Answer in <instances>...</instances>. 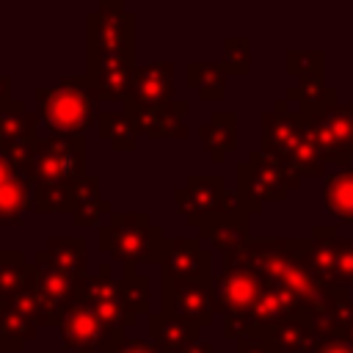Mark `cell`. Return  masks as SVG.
Masks as SVG:
<instances>
[{
    "mask_svg": "<svg viewBox=\"0 0 353 353\" xmlns=\"http://www.w3.org/2000/svg\"><path fill=\"white\" fill-rule=\"evenodd\" d=\"M85 135H44L36 143L33 171V210L36 212H74L77 185L85 174Z\"/></svg>",
    "mask_w": 353,
    "mask_h": 353,
    "instance_id": "1",
    "label": "cell"
},
{
    "mask_svg": "<svg viewBox=\"0 0 353 353\" xmlns=\"http://www.w3.org/2000/svg\"><path fill=\"white\" fill-rule=\"evenodd\" d=\"M99 99L85 74L63 77L55 85L36 88V110L55 135H83L97 124Z\"/></svg>",
    "mask_w": 353,
    "mask_h": 353,
    "instance_id": "2",
    "label": "cell"
},
{
    "mask_svg": "<svg viewBox=\"0 0 353 353\" xmlns=\"http://www.w3.org/2000/svg\"><path fill=\"white\" fill-rule=\"evenodd\" d=\"M165 234L163 226L154 223L146 212H113L97 229V248L119 259L121 265L157 262L160 245Z\"/></svg>",
    "mask_w": 353,
    "mask_h": 353,
    "instance_id": "3",
    "label": "cell"
},
{
    "mask_svg": "<svg viewBox=\"0 0 353 353\" xmlns=\"http://www.w3.org/2000/svg\"><path fill=\"white\" fill-rule=\"evenodd\" d=\"M237 196L245 210L254 215L265 207V201H287L290 193L298 188L301 174L287 163L262 149L248 152L245 163H237Z\"/></svg>",
    "mask_w": 353,
    "mask_h": 353,
    "instance_id": "4",
    "label": "cell"
},
{
    "mask_svg": "<svg viewBox=\"0 0 353 353\" xmlns=\"http://www.w3.org/2000/svg\"><path fill=\"white\" fill-rule=\"evenodd\" d=\"M135 11L121 0H102L85 14V61L94 58H130L135 61Z\"/></svg>",
    "mask_w": 353,
    "mask_h": 353,
    "instance_id": "5",
    "label": "cell"
},
{
    "mask_svg": "<svg viewBox=\"0 0 353 353\" xmlns=\"http://www.w3.org/2000/svg\"><path fill=\"white\" fill-rule=\"evenodd\" d=\"M268 281L251 268V262L237 251L229 254L221 273L212 279V309L226 314H251Z\"/></svg>",
    "mask_w": 353,
    "mask_h": 353,
    "instance_id": "6",
    "label": "cell"
},
{
    "mask_svg": "<svg viewBox=\"0 0 353 353\" xmlns=\"http://www.w3.org/2000/svg\"><path fill=\"white\" fill-rule=\"evenodd\" d=\"M58 331L69 353H113L127 339L121 328L105 325L83 301L66 312Z\"/></svg>",
    "mask_w": 353,
    "mask_h": 353,
    "instance_id": "7",
    "label": "cell"
},
{
    "mask_svg": "<svg viewBox=\"0 0 353 353\" xmlns=\"http://www.w3.org/2000/svg\"><path fill=\"white\" fill-rule=\"evenodd\" d=\"M160 279L165 281H204L212 284V251L199 237H165L157 254Z\"/></svg>",
    "mask_w": 353,
    "mask_h": 353,
    "instance_id": "8",
    "label": "cell"
},
{
    "mask_svg": "<svg viewBox=\"0 0 353 353\" xmlns=\"http://www.w3.org/2000/svg\"><path fill=\"white\" fill-rule=\"evenodd\" d=\"M160 312L199 331L212 323V284L204 281H165L160 279Z\"/></svg>",
    "mask_w": 353,
    "mask_h": 353,
    "instance_id": "9",
    "label": "cell"
},
{
    "mask_svg": "<svg viewBox=\"0 0 353 353\" xmlns=\"http://www.w3.org/2000/svg\"><path fill=\"white\" fill-rule=\"evenodd\" d=\"M229 193L232 190L226 188L223 176H218V174H190L185 179V185L174 188V201H176V210L182 212V218L188 223L201 226L207 218L226 210Z\"/></svg>",
    "mask_w": 353,
    "mask_h": 353,
    "instance_id": "10",
    "label": "cell"
},
{
    "mask_svg": "<svg viewBox=\"0 0 353 353\" xmlns=\"http://www.w3.org/2000/svg\"><path fill=\"white\" fill-rule=\"evenodd\" d=\"M36 268V295H39V303H41V320L44 325H61V320L66 317V312L80 303L85 298V287H88V279H72L50 265H39L33 262Z\"/></svg>",
    "mask_w": 353,
    "mask_h": 353,
    "instance_id": "11",
    "label": "cell"
},
{
    "mask_svg": "<svg viewBox=\"0 0 353 353\" xmlns=\"http://www.w3.org/2000/svg\"><path fill=\"white\" fill-rule=\"evenodd\" d=\"M309 127L325 154L328 163L347 165L350 146H353V102L339 105L336 99L323 105L314 113H306Z\"/></svg>",
    "mask_w": 353,
    "mask_h": 353,
    "instance_id": "12",
    "label": "cell"
},
{
    "mask_svg": "<svg viewBox=\"0 0 353 353\" xmlns=\"http://www.w3.org/2000/svg\"><path fill=\"white\" fill-rule=\"evenodd\" d=\"M41 325H44L41 303L36 295V284L30 281L22 292H17L11 301L0 306V350L6 353L22 350L25 342H30Z\"/></svg>",
    "mask_w": 353,
    "mask_h": 353,
    "instance_id": "13",
    "label": "cell"
},
{
    "mask_svg": "<svg viewBox=\"0 0 353 353\" xmlns=\"http://www.w3.org/2000/svg\"><path fill=\"white\" fill-rule=\"evenodd\" d=\"M121 110L127 113L138 135H149V138H185L188 135V127H185L188 102L185 99H168L160 105H143V102L127 99Z\"/></svg>",
    "mask_w": 353,
    "mask_h": 353,
    "instance_id": "14",
    "label": "cell"
},
{
    "mask_svg": "<svg viewBox=\"0 0 353 353\" xmlns=\"http://www.w3.org/2000/svg\"><path fill=\"white\" fill-rule=\"evenodd\" d=\"M248 218H251V212L245 210L240 196L229 193L226 210L207 218L199 226V234H201V240H207L218 251H223V256H229V254H237L240 248L248 245V240H251L248 237Z\"/></svg>",
    "mask_w": 353,
    "mask_h": 353,
    "instance_id": "15",
    "label": "cell"
},
{
    "mask_svg": "<svg viewBox=\"0 0 353 353\" xmlns=\"http://www.w3.org/2000/svg\"><path fill=\"white\" fill-rule=\"evenodd\" d=\"M83 303L110 328L127 331V312H124V298H121V281L110 273V262H102L97 273L88 276L85 298Z\"/></svg>",
    "mask_w": 353,
    "mask_h": 353,
    "instance_id": "16",
    "label": "cell"
},
{
    "mask_svg": "<svg viewBox=\"0 0 353 353\" xmlns=\"http://www.w3.org/2000/svg\"><path fill=\"white\" fill-rule=\"evenodd\" d=\"M85 77L94 85L97 99H108V102H127L130 97V85H132V74H135V61L130 58H94L85 61Z\"/></svg>",
    "mask_w": 353,
    "mask_h": 353,
    "instance_id": "17",
    "label": "cell"
},
{
    "mask_svg": "<svg viewBox=\"0 0 353 353\" xmlns=\"http://www.w3.org/2000/svg\"><path fill=\"white\" fill-rule=\"evenodd\" d=\"M303 132H306V113H287L276 108L262 113V152L279 160H290Z\"/></svg>",
    "mask_w": 353,
    "mask_h": 353,
    "instance_id": "18",
    "label": "cell"
},
{
    "mask_svg": "<svg viewBox=\"0 0 353 353\" xmlns=\"http://www.w3.org/2000/svg\"><path fill=\"white\" fill-rule=\"evenodd\" d=\"M132 102H143V105H160L174 97V63L168 61H152L135 69L132 74V85H130V97Z\"/></svg>",
    "mask_w": 353,
    "mask_h": 353,
    "instance_id": "19",
    "label": "cell"
},
{
    "mask_svg": "<svg viewBox=\"0 0 353 353\" xmlns=\"http://www.w3.org/2000/svg\"><path fill=\"white\" fill-rule=\"evenodd\" d=\"M85 254H88L85 237H50L47 245L36 251L33 262L50 265V268H55L72 279H88Z\"/></svg>",
    "mask_w": 353,
    "mask_h": 353,
    "instance_id": "20",
    "label": "cell"
},
{
    "mask_svg": "<svg viewBox=\"0 0 353 353\" xmlns=\"http://www.w3.org/2000/svg\"><path fill=\"white\" fill-rule=\"evenodd\" d=\"M39 121L41 116L28 110L22 99H11L0 108V149L19 143V141H39Z\"/></svg>",
    "mask_w": 353,
    "mask_h": 353,
    "instance_id": "21",
    "label": "cell"
},
{
    "mask_svg": "<svg viewBox=\"0 0 353 353\" xmlns=\"http://www.w3.org/2000/svg\"><path fill=\"white\" fill-rule=\"evenodd\" d=\"M268 339L273 342V347L279 353H312V347H314L312 317L303 312H295L287 320H281L279 325H273L268 331Z\"/></svg>",
    "mask_w": 353,
    "mask_h": 353,
    "instance_id": "22",
    "label": "cell"
},
{
    "mask_svg": "<svg viewBox=\"0 0 353 353\" xmlns=\"http://www.w3.org/2000/svg\"><path fill=\"white\" fill-rule=\"evenodd\" d=\"M199 138H201V146L210 152L212 163H223V157L237 146V116L215 110L199 127Z\"/></svg>",
    "mask_w": 353,
    "mask_h": 353,
    "instance_id": "23",
    "label": "cell"
},
{
    "mask_svg": "<svg viewBox=\"0 0 353 353\" xmlns=\"http://www.w3.org/2000/svg\"><path fill=\"white\" fill-rule=\"evenodd\" d=\"M36 276V268L28 262L19 248H0V306L22 292Z\"/></svg>",
    "mask_w": 353,
    "mask_h": 353,
    "instance_id": "24",
    "label": "cell"
},
{
    "mask_svg": "<svg viewBox=\"0 0 353 353\" xmlns=\"http://www.w3.org/2000/svg\"><path fill=\"white\" fill-rule=\"evenodd\" d=\"M301 312V303L295 301L292 292H287L284 287H276V284H268L265 292L259 295L256 306H254V320L262 331H270L273 325H279L281 320H287L290 314Z\"/></svg>",
    "mask_w": 353,
    "mask_h": 353,
    "instance_id": "25",
    "label": "cell"
},
{
    "mask_svg": "<svg viewBox=\"0 0 353 353\" xmlns=\"http://www.w3.org/2000/svg\"><path fill=\"white\" fill-rule=\"evenodd\" d=\"M146 334H149V342H154L157 347H163L168 353H179L188 342L199 339V331L182 325L179 320L168 317L165 312H149L146 314Z\"/></svg>",
    "mask_w": 353,
    "mask_h": 353,
    "instance_id": "26",
    "label": "cell"
},
{
    "mask_svg": "<svg viewBox=\"0 0 353 353\" xmlns=\"http://www.w3.org/2000/svg\"><path fill=\"white\" fill-rule=\"evenodd\" d=\"M325 207L339 223H353V165H339L331 171L323 188Z\"/></svg>",
    "mask_w": 353,
    "mask_h": 353,
    "instance_id": "27",
    "label": "cell"
},
{
    "mask_svg": "<svg viewBox=\"0 0 353 353\" xmlns=\"http://www.w3.org/2000/svg\"><path fill=\"white\" fill-rule=\"evenodd\" d=\"M121 298H124V312H127V331L135 328L141 314H149V279L135 270V265H124L121 273Z\"/></svg>",
    "mask_w": 353,
    "mask_h": 353,
    "instance_id": "28",
    "label": "cell"
},
{
    "mask_svg": "<svg viewBox=\"0 0 353 353\" xmlns=\"http://www.w3.org/2000/svg\"><path fill=\"white\" fill-rule=\"evenodd\" d=\"M185 80H188L190 88H196L199 99H223L226 97V69H223V63L190 61L185 66Z\"/></svg>",
    "mask_w": 353,
    "mask_h": 353,
    "instance_id": "29",
    "label": "cell"
},
{
    "mask_svg": "<svg viewBox=\"0 0 353 353\" xmlns=\"http://www.w3.org/2000/svg\"><path fill=\"white\" fill-rule=\"evenodd\" d=\"M97 132L116 152H132L138 146V130L132 127V121L127 119L124 110H99V116H97Z\"/></svg>",
    "mask_w": 353,
    "mask_h": 353,
    "instance_id": "30",
    "label": "cell"
},
{
    "mask_svg": "<svg viewBox=\"0 0 353 353\" xmlns=\"http://www.w3.org/2000/svg\"><path fill=\"white\" fill-rule=\"evenodd\" d=\"M33 210V196H30V182L14 174L6 185H0V226L19 223L22 215Z\"/></svg>",
    "mask_w": 353,
    "mask_h": 353,
    "instance_id": "31",
    "label": "cell"
},
{
    "mask_svg": "<svg viewBox=\"0 0 353 353\" xmlns=\"http://www.w3.org/2000/svg\"><path fill=\"white\" fill-rule=\"evenodd\" d=\"M298 174H320L323 168H325V154H323V149H320V143H317V138H314V132H312V127H309V119H306V132H303V138H301V143L295 146V152L290 154V160H287Z\"/></svg>",
    "mask_w": 353,
    "mask_h": 353,
    "instance_id": "32",
    "label": "cell"
},
{
    "mask_svg": "<svg viewBox=\"0 0 353 353\" xmlns=\"http://www.w3.org/2000/svg\"><path fill=\"white\" fill-rule=\"evenodd\" d=\"M223 69H226V74H248L251 44L245 36H226L223 39Z\"/></svg>",
    "mask_w": 353,
    "mask_h": 353,
    "instance_id": "33",
    "label": "cell"
},
{
    "mask_svg": "<svg viewBox=\"0 0 353 353\" xmlns=\"http://www.w3.org/2000/svg\"><path fill=\"white\" fill-rule=\"evenodd\" d=\"M323 61L325 55L320 50H290L287 52V72L303 77H323Z\"/></svg>",
    "mask_w": 353,
    "mask_h": 353,
    "instance_id": "34",
    "label": "cell"
},
{
    "mask_svg": "<svg viewBox=\"0 0 353 353\" xmlns=\"http://www.w3.org/2000/svg\"><path fill=\"white\" fill-rule=\"evenodd\" d=\"M336 287H353V240L336 243Z\"/></svg>",
    "mask_w": 353,
    "mask_h": 353,
    "instance_id": "35",
    "label": "cell"
},
{
    "mask_svg": "<svg viewBox=\"0 0 353 353\" xmlns=\"http://www.w3.org/2000/svg\"><path fill=\"white\" fill-rule=\"evenodd\" d=\"M113 204L105 201V199H97V201H88V204H80L74 212H72V221L77 226H94L102 215H113Z\"/></svg>",
    "mask_w": 353,
    "mask_h": 353,
    "instance_id": "36",
    "label": "cell"
},
{
    "mask_svg": "<svg viewBox=\"0 0 353 353\" xmlns=\"http://www.w3.org/2000/svg\"><path fill=\"white\" fill-rule=\"evenodd\" d=\"M312 353H353V342L342 334H331V336H320L314 339V347Z\"/></svg>",
    "mask_w": 353,
    "mask_h": 353,
    "instance_id": "37",
    "label": "cell"
},
{
    "mask_svg": "<svg viewBox=\"0 0 353 353\" xmlns=\"http://www.w3.org/2000/svg\"><path fill=\"white\" fill-rule=\"evenodd\" d=\"M74 199H77V207H80V204H88V201H97V199H99V176H97V174H88V176L77 185ZM77 207H74V210H77Z\"/></svg>",
    "mask_w": 353,
    "mask_h": 353,
    "instance_id": "38",
    "label": "cell"
},
{
    "mask_svg": "<svg viewBox=\"0 0 353 353\" xmlns=\"http://www.w3.org/2000/svg\"><path fill=\"white\" fill-rule=\"evenodd\" d=\"M113 353H168V350H163V347H157L154 342H149V339H141V336H127Z\"/></svg>",
    "mask_w": 353,
    "mask_h": 353,
    "instance_id": "39",
    "label": "cell"
},
{
    "mask_svg": "<svg viewBox=\"0 0 353 353\" xmlns=\"http://www.w3.org/2000/svg\"><path fill=\"white\" fill-rule=\"evenodd\" d=\"M234 345H237V353H279L273 347V342L268 339V334L265 336H248V339H240Z\"/></svg>",
    "mask_w": 353,
    "mask_h": 353,
    "instance_id": "40",
    "label": "cell"
},
{
    "mask_svg": "<svg viewBox=\"0 0 353 353\" xmlns=\"http://www.w3.org/2000/svg\"><path fill=\"white\" fill-rule=\"evenodd\" d=\"M179 353H223V350H218L212 342H207V339H193V342H188Z\"/></svg>",
    "mask_w": 353,
    "mask_h": 353,
    "instance_id": "41",
    "label": "cell"
},
{
    "mask_svg": "<svg viewBox=\"0 0 353 353\" xmlns=\"http://www.w3.org/2000/svg\"><path fill=\"white\" fill-rule=\"evenodd\" d=\"M14 174H17V168L11 165V160L6 157V152H0V185H6Z\"/></svg>",
    "mask_w": 353,
    "mask_h": 353,
    "instance_id": "42",
    "label": "cell"
},
{
    "mask_svg": "<svg viewBox=\"0 0 353 353\" xmlns=\"http://www.w3.org/2000/svg\"><path fill=\"white\" fill-rule=\"evenodd\" d=\"M11 99H14V97H11V77L0 72V108L8 105Z\"/></svg>",
    "mask_w": 353,
    "mask_h": 353,
    "instance_id": "43",
    "label": "cell"
},
{
    "mask_svg": "<svg viewBox=\"0 0 353 353\" xmlns=\"http://www.w3.org/2000/svg\"><path fill=\"white\" fill-rule=\"evenodd\" d=\"M345 336H347V339L353 342V325H347V328H345Z\"/></svg>",
    "mask_w": 353,
    "mask_h": 353,
    "instance_id": "44",
    "label": "cell"
},
{
    "mask_svg": "<svg viewBox=\"0 0 353 353\" xmlns=\"http://www.w3.org/2000/svg\"><path fill=\"white\" fill-rule=\"evenodd\" d=\"M36 353H61V350H36ZM63 353H69V350H63Z\"/></svg>",
    "mask_w": 353,
    "mask_h": 353,
    "instance_id": "45",
    "label": "cell"
},
{
    "mask_svg": "<svg viewBox=\"0 0 353 353\" xmlns=\"http://www.w3.org/2000/svg\"><path fill=\"white\" fill-rule=\"evenodd\" d=\"M347 165H353V146H350V157H347Z\"/></svg>",
    "mask_w": 353,
    "mask_h": 353,
    "instance_id": "46",
    "label": "cell"
}]
</instances>
